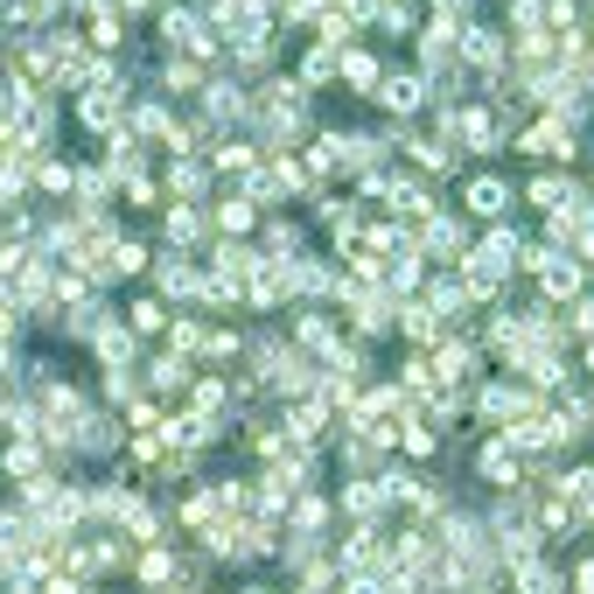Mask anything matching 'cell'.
I'll return each mask as SVG.
<instances>
[{
	"label": "cell",
	"instance_id": "d4e9b609",
	"mask_svg": "<svg viewBox=\"0 0 594 594\" xmlns=\"http://www.w3.org/2000/svg\"><path fill=\"white\" fill-rule=\"evenodd\" d=\"M399 329L412 335V343H441V335H448L441 322H434V308H427V301H412V308H399Z\"/></svg>",
	"mask_w": 594,
	"mask_h": 594
},
{
	"label": "cell",
	"instance_id": "8d00e7d4",
	"mask_svg": "<svg viewBox=\"0 0 594 594\" xmlns=\"http://www.w3.org/2000/svg\"><path fill=\"white\" fill-rule=\"evenodd\" d=\"M518 594H559V574H553V566H538V559H525L518 566Z\"/></svg>",
	"mask_w": 594,
	"mask_h": 594
},
{
	"label": "cell",
	"instance_id": "4dcf8cb0",
	"mask_svg": "<svg viewBox=\"0 0 594 594\" xmlns=\"http://www.w3.org/2000/svg\"><path fill=\"white\" fill-rule=\"evenodd\" d=\"M406 147H412V162H420V168H434V175L461 162V147H455V140H406Z\"/></svg>",
	"mask_w": 594,
	"mask_h": 594
},
{
	"label": "cell",
	"instance_id": "ab89813d",
	"mask_svg": "<svg viewBox=\"0 0 594 594\" xmlns=\"http://www.w3.org/2000/svg\"><path fill=\"white\" fill-rule=\"evenodd\" d=\"M140 581H147V587H168V581H175V553L147 546V559H140Z\"/></svg>",
	"mask_w": 594,
	"mask_h": 594
},
{
	"label": "cell",
	"instance_id": "f5cc1de1",
	"mask_svg": "<svg viewBox=\"0 0 594 594\" xmlns=\"http://www.w3.org/2000/svg\"><path fill=\"white\" fill-rule=\"evenodd\" d=\"M384 29H392V36H412V8H399V0H384Z\"/></svg>",
	"mask_w": 594,
	"mask_h": 594
},
{
	"label": "cell",
	"instance_id": "74e56055",
	"mask_svg": "<svg viewBox=\"0 0 594 594\" xmlns=\"http://www.w3.org/2000/svg\"><path fill=\"white\" fill-rule=\"evenodd\" d=\"M335 64H343V57H335V49H308V64H301V85H329V77H335Z\"/></svg>",
	"mask_w": 594,
	"mask_h": 594
},
{
	"label": "cell",
	"instance_id": "c3c4849f",
	"mask_svg": "<svg viewBox=\"0 0 594 594\" xmlns=\"http://www.w3.org/2000/svg\"><path fill=\"white\" fill-rule=\"evenodd\" d=\"M280 14H288V21H322L329 0H280Z\"/></svg>",
	"mask_w": 594,
	"mask_h": 594
},
{
	"label": "cell",
	"instance_id": "836d02e7",
	"mask_svg": "<svg viewBox=\"0 0 594 594\" xmlns=\"http://www.w3.org/2000/svg\"><path fill=\"white\" fill-rule=\"evenodd\" d=\"M0 461H8V476H21V483H36V476H42V448H36V441H14Z\"/></svg>",
	"mask_w": 594,
	"mask_h": 594
},
{
	"label": "cell",
	"instance_id": "52a82bcc",
	"mask_svg": "<svg viewBox=\"0 0 594 594\" xmlns=\"http://www.w3.org/2000/svg\"><path fill=\"white\" fill-rule=\"evenodd\" d=\"M532 406H538V392H525V384H483V420H518Z\"/></svg>",
	"mask_w": 594,
	"mask_h": 594
},
{
	"label": "cell",
	"instance_id": "e7e4bbea",
	"mask_svg": "<svg viewBox=\"0 0 594 594\" xmlns=\"http://www.w3.org/2000/svg\"><path fill=\"white\" fill-rule=\"evenodd\" d=\"M587 364H594V350H587Z\"/></svg>",
	"mask_w": 594,
	"mask_h": 594
},
{
	"label": "cell",
	"instance_id": "91938a15",
	"mask_svg": "<svg viewBox=\"0 0 594 594\" xmlns=\"http://www.w3.org/2000/svg\"><path fill=\"white\" fill-rule=\"evenodd\" d=\"M434 8H441V21H455L461 8H469V0H434Z\"/></svg>",
	"mask_w": 594,
	"mask_h": 594
},
{
	"label": "cell",
	"instance_id": "8fae6325",
	"mask_svg": "<svg viewBox=\"0 0 594 594\" xmlns=\"http://www.w3.org/2000/svg\"><path fill=\"white\" fill-rule=\"evenodd\" d=\"M427 364H434V384H461V378L476 371V350H469V343H441Z\"/></svg>",
	"mask_w": 594,
	"mask_h": 594
},
{
	"label": "cell",
	"instance_id": "7dc6e473",
	"mask_svg": "<svg viewBox=\"0 0 594 594\" xmlns=\"http://www.w3.org/2000/svg\"><path fill=\"white\" fill-rule=\"evenodd\" d=\"M36 183H42V189H57V196H64V189L77 183V175H70L64 162H36Z\"/></svg>",
	"mask_w": 594,
	"mask_h": 594
},
{
	"label": "cell",
	"instance_id": "6f0895ef",
	"mask_svg": "<svg viewBox=\"0 0 594 594\" xmlns=\"http://www.w3.org/2000/svg\"><path fill=\"white\" fill-rule=\"evenodd\" d=\"M294 594H329V566H315V574H308V581H301Z\"/></svg>",
	"mask_w": 594,
	"mask_h": 594
},
{
	"label": "cell",
	"instance_id": "6125c7cd",
	"mask_svg": "<svg viewBox=\"0 0 594 594\" xmlns=\"http://www.w3.org/2000/svg\"><path fill=\"white\" fill-rule=\"evenodd\" d=\"M126 8H134V14H140V8H162V0H126Z\"/></svg>",
	"mask_w": 594,
	"mask_h": 594
},
{
	"label": "cell",
	"instance_id": "30bf717a",
	"mask_svg": "<svg viewBox=\"0 0 594 594\" xmlns=\"http://www.w3.org/2000/svg\"><path fill=\"white\" fill-rule=\"evenodd\" d=\"M455 57H469V64H504V36L476 21V29H461V36H455Z\"/></svg>",
	"mask_w": 594,
	"mask_h": 594
},
{
	"label": "cell",
	"instance_id": "f546056e",
	"mask_svg": "<svg viewBox=\"0 0 594 594\" xmlns=\"http://www.w3.org/2000/svg\"><path fill=\"white\" fill-rule=\"evenodd\" d=\"M196 238H203V211H196V203H175V211H168V252L196 245Z\"/></svg>",
	"mask_w": 594,
	"mask_h": 594
},
{
	"label": "cell",
	"instance_id": "6da1fadb",
	"mask_svg": "<svg viewBox=\"0 0 594 594\" xmlns=\"http://www.w3.org/2000/svg\"><path fill=\"white\" fill-rule=\"evenodd\" d=\"M252 364H260V378L273 384V392H308V364H301V350H288V343H252Z\"/></svg>",
	"mask_w": 594,
	"mask_h": 594
},
{
	"label": "cell",
	"instance_id": "9a60e30c",
	"mask_svg": "<svg viewBox=\"0 0 594 594\" xmlns=\"http://www.w3.org/2000/svg\"><path fill=\"white\" fill-rule=\"evenodd\" d=\"M168 189L183 196V203H196L203 189H211V168H203V162H189V154H175V162H168Z\"/></svg>",
	"mask_w": 594,
	"mask_h": 594
},
{
	"label": "cell",
	"instance_id": "e0dca14e",
	"mask_svg": "<svg viewBox=\"0 0 594 594\" xmlns=\"http://www.w3.org/2000/svg\"><path fill=\"white\" fill-rule=\"evenodd\" d=\"M427 308H434V322H441V329H455V322H461V308H469V288H461V280H434Z\"/></svg>",
	"mask_w": 594,
	"mask_h": 594
},
{
	"label": "cell",
	"instance_id": "ffe728a7",
	"mask_svg": "<svg viewBox=\"0 0 594 594\" xmlns=\"http://www.w3.org/2000/svg\"><path fill=\"white\" fill-rule=\"evenodd\" d=\"M448 140H461V147H497V119H489V113H455L448 119Z\"/></svg>",
	"mask_w": 594,
	"mask_h": 594
},
{
	"label": "cell",
	"instance_id": "b9f144b4",
	"mask_svg": "<svg viewBox=\"0 0 594 594\" xmlns=\"http://www.w3.org/2000/svg\"><path fill=\"white\" fill-rule=\"evenodd\" d=\"M140 266H147V245L140 238H119L113 245V273H140Z\"/></svg>",
	"mask_w": 594,
	"mask_h": 594
},
{
	"label": "cell",
	"instance_id": "7a4b0ae2",
	"mask_svg": "<svg viewBox=\"0 0 594 594\" xmlns=\"http://www.w3.org/2000/svg\"><path fill=\"white\" fill-rule=\"evenodd\" d=\"M260 119L273 126L280 140H294L301 126H308V91H301V85H266V98H260Z\"/></svg>",
	"mask_w": 594,
	"mask_h": 594
},
{
	"label": "cell",
	"instance_id": "4fadbf2b",
	"mask_svg": "<svg viewBox=\"0 0 594 594\" xmlns=\"http://www.w3.org/2000/svg\"><path fill=\"white\" fill-rule=\"evenodd\" d=\"M162 441L168 448H203V441H217V420H211V412H183V420H168Z\"/></svg>",
	"mask_w": 594,
	"mask_h": 594
},
{
	"label": "cell",
	"instance_id": "9c48e42d",
	"mask_svg": "<svg viewBox=\"0 0 594 594\" xmlns=\"http://www.w3.org/2000/svg\"><path fill=\"white\" fill-rule=\"evenodd\" d=\"M64 448H85V455H106V448H119V420H106V412H85L77 420V434Z\"/></svg>",
	"mask_w": 594,
	"mask_h": 594
},
{
	"label": "cell",
	"instance_id": "11a10c76",
	"mask_svg": "<svg viewBox=\"0 0 594 594\" xmlns=\"http://www.w3.org/2000/svg\"><path fill=\"white\" fill-rule=\"evenodd\" d=\"M566 322H574L581 335H594V301H581V294H574V308H566Z\"/></svg>",
	"mask_w": 594,
	"mask_h": 594
},
{
	"label": "cell",
	"instance_id": "8992f818",
	"mask_svg": "<svg viewBox=\"0 0 594 594\" xmlns=\"http://www.w3.org/2000/svg\"><path fill=\"white\" fill-rule=\"evenodd\" d=\"M154 288H162L168 301H196V294H203V273L183 260V252H162V266H154Z\"/></svg>",
	"mask_w": 594,
	"mask_h": 594
},
{
	"label": "cell",
	"instance_id": "f6af8a7d",
	"mask_svg": "<svg viewBox=\"0 0 594 594\" xmlns=\"http://www.w3.org/2000/svg\"><path fill=\"white\" fill-rule=\"evenodd\" d=\"M8 21H49V0H0Z\"/></svg>",
	"mask_w": 594,
	"mask_h": 594
},
{
	"label": "cell",
	"instance_id": "5b68a950",
	"mask_svg": "<svg viewBox=\"0 0 594 594\" xmlns=\"http://www.w3.org/2000/svg\"><path fill=\"white\" fill-rule=\"evenodd\" d=\"M371 98H378L384 113H420V106H427V77H412V70H384Z\"/></svg>",
	"mask_w": 594,
	"mask_h": 594
},
{
	"label": "cell",
	"instance_id": "bcb514c9",
	"mask_svg": "<svg viewBox=\"0 0 594 594\" xmlns=\"http://www.w3.org/2000/svg\"><path fill=\"white\" fill-rule=\"evenodd\" d=\"M119 29H126V21H119L113 8H98V14H91V42H106V49H113V42H119Z\"/></svg>",
	"mask_w": 594,
	"mask_h": 594
},
{
	"label": "cell",
	"instance_id": "680465c9",
	"mask_svg": "<svg viewBox=\"0 0 594 594\" xmlns=\"http://www.w3.org/2000/svg\"><path fill=\"white\" fill-rule=\"evenodd\" d=\"M8 378H14V357H8V343H0V392H8Z\"/></svg>",
	"mask_w": 594,
	"mask_h": 594
},
{
	"label": "cell",
	"instance_id": "d6986e66",
	"mask_svg": "<svg viewBox=\"0 0 594 594\" xmlns=\"http://www.w3.org/2000/svg\"><path fill=\"white\" fill-rule=\"evenodd\" d=\"M476 469H483V483H497V489H518V455H510L504 441H489V448L476 455Z\"/></svg>",
	"mask_w": 594,
	"mask_h": 594
},
{
	"label": "cell",
	"instance_id": "7c38bea8",
	"mask_svg": "<svg viewBox=\"0 0 594 594\" xmlns=\"http://www.w3.org/2000/svg\"><path fill=\"white\" fill-rule=\"evenodd\" d=\"M455 36H461V21H434V29L420 36V64L427 70H448L455 64Z\"/></svg>",
	"mask_w": 594,
	"mask_h": 594
},
{
	"label": "cell",
	"instance_id": "83f0119b",
	"mask_svg": "<svg viewBox=\"0 0 594 594\" xmlns=\"http://www.w3.org/2000/svg\"><path fill=\"white\" fill-rule=\"evenodd\" d=\"M335 77H343V85H357V91H378V57H364V49H350V57L343 64H335Z\"/></svg>",
	"mask_w": 594,
	"mask_h": 594
},
{
	"label": "cell",
	"instance_id": "94428289",
	"mask_svg": "<svg viewBox=\"0 0 594 594\" xmlns=\"http://www.w3.org/2000/svg\"><path fill=\"white\" fill-rule=\"evenodd\" d=\"M70 8H85V14H98V8H106V0H70Z\"/></svg>",
	"mask_w": 594,
	"mask_h": 594
},
{
	"label": "cell",
	"instance_id": "4316f807",
	"mask_svg": "<svg viewBox=\"0 0 594 594\" xmlns=\"http://www.w3.org/2000/svg\"><path fill=\"white\" fill-rule=\"evenodd\" d=\"M106 168L119 175V183H126V175H140V140L134 134H106Z\"/></svg>",
	"mask_w": 594,
	"mask_h": 594
},
{
	"label": "cell",
	"instance_id": "03108f58",
	"mask_svg": "<svg viewBox=\"0 0 594 594\" xmlns=\"http://www.w3.org/2000/svg\"><path fill=\"white\" fill-rule=\"evenodd\" d=\"M0 42H8V36H0Z\"/></svg>",
	"mask_w": 594,
	"mask_h": 594
},
{
	"label": "cell",
	"instance_id": "681fc988",
	"mask_svg": "<svg viewBox=\"0 0 594 594\" xmlns=\"http://www.w3.org/2000/svg\"><path fill=\"white\" fill-rule=\"evenodd\" d=\"M343 594H392L384 574H343Z\"/></svg>",
	"mask_w": 594,
	"mask_h": 594
},
{
	"label": "cell",
	"instance_id": "ee69618b",
	"mask_svg": "<svg viewBox=\"0 0 594 594\" xmlns=\"http://www.w3.org/2000/svg\"><path fill=\"white\" fill-rule=\"evenodd\" d=\"M211 162H217V168H252V147H245V140H217Z\"/></svg>",
	"mask_w": 594,
	"mask_h": 594
},
{
	"label": "cell",
	"instance_id": "816d5d0a",
	"mask_svg": "<svg viewBox=\"0 0 594 594\" xmlns=\"http://www.w3.org/2000/svg\"><path fill=\"white\" fill-rule=\"evenodd\" d=\"M217 224H224V231H252V203H224Z\"/></svg>",
	"mask_w": 594,
	"mask_h": 594
},
{
	"label": "cell",
	"instance_id": "9f6ffc18",
	"mask_svg": "<svg viewBox=\"0 0 594 594\" xmlns=\"http://www.w3.org/2000/svg\"><path fill=\"white\" fill-rule=\"evenodd\" d=\"M106 392H113V399H134V392H140V384H134V378H126V371H106Z\"/></svg>",
	"mask_w": 594,
	"mask_h": 594
},
{
	"label": "cell",
	"instance_id": "db71d44e",
	"mask_svg": "<svg viewBox=\"0 0 594 594\" xmlns=\"http://www.w3.org/2000/svg\"><path fill=\"white\" fill-rule=\"evenodd\" d=\"M21 91H29V85H21V77H0V119H8V113L21 106Z\"/></svg>",
	"mask_w": 594,
	"mask_h": 594
},
{
	"label": "cell",
	"instance_id": "be15d7a7",
	"mask_svg": "<svg viewBox=\"0 0 594 594\" xmlns=\"http://www.w3.org/2000/svg\"><path fill=\"white\" fill-rule=\"evenodd\" d=\"M245 594H266V587H245Z\"/></svg>",
	"mask_w": 594,
	"mask_h": 594
},
{
	"label": "cell",
	"instance_id": "ac0fdd59",
	"mask_svg": "<svg viewBox=\"0 0 594 594\" xmlns=\"http://www.w3.org/2000/svg\"><path fill=\"white\" fill-rule=\"evenodd\" d=\"M322 427H329V399H301L288 412V441H322Z\"/></svg>",
	"mask_w": 594,
	"mask_h": 594
},
{
	"label": "cell",
	"instance_id": "f35d334b",
	"mask_svg": "<svg viewBox=\"0 0 594 594\" xmlns=\"http://www.w3.org/2000/svg\"><path fill=\"white\" fill-rule=\"evenodd\" d=\"M162 322H168V308H162V301H134V308H126V329H134V335H154Z\"/></svg>",
	"mask_w": 594,
	"mask_h": 594
},
{
	"label": "cell",
	"instance_id": "d590c367",
	"mask_svg": "<svg viewBox=\"0 0 594 594\" xmlns=\"http://www.w3.org/2000/svg\"><path fill=\"white\" fill-rule=\"evenodd\" d=\"M266 252H273V266L301 260V231H294V224H273V231H266Z\"/></svg>",
	"mask_w": 594,
	"mask_h": 594
},
{
	"label": "cell",
	"instance_id": "60d3db41",
	"mask_svg": "<svg viewBox=\"0 0 594 594\" xmlns=\"http://www.w3.org/2000/svg\"><path fill=\"white\" fill-rule=\"evenodd\" d=\"M322 525H329V504H322V497H301V504H294V532H308V538H315Z\"/></svg>",
	"mask_w": 594,
	"mask_h": 594
},
{
	"label": "cell",
	"instance_id": "484cf974",
	"mask_svg": "<svg viewBox=\"0 0 594 594\" xmlns=\"http://www.w3.org/2000/svg\"><path fill=\"white\" fill-rule=\"evenodd\" d=\"M91 343H98V357H106V364L119 371L126 357H134V329H119V322H98V335H91Z\"/></svg>",
	"mask_w": 594,
	"mask_h": 594
},
{
	"label": "cell",
	"instance_id": "ba28073f",
	"mask_svg": "<svg viewBox=\"0 0 594 594\" xmlns=\"http://www.w3.org/2000/svg\"><path fill=\"white\" fill-rule=\"evenodd\" d=\"M538 288H546L553 301H574V294H581V266L553 245V252H546V266H538Z\"/></svg>",
	"mask_w": 594,
	"mask_h": 594
},
{
	"label": "cell",
	"instance_id": "cb8c5ba5",
	"mask_svg": "<svg viewBox=\"0 0 594 594\" xmlns=\"http://www.w3.org/2000/svg\"><path fill=\"white\" fill-rule=\"evenodd\" d=\"M525 154H559V162H566V154H574V134H566L559 119H546V126H532V134H525Z\"/></svg>",
	"mask_w": 594,
	"mask_h": 594
},
{
	"label": "cell",
	"instance_id": "1f68e13d",
	"mask_svg": "<svg viewBox=\"0 0 594 594\" xmlns=\"http://www.w3.org/2000/svg\"><path fill=\"white\" fill-rule=\"evenodd\" d=\"M119 525H126V538H162V510H154V504H140V497H134V504L119 510Z\"/></svg>",
	"mask_w": 594,
	"mask_h": 594
},
{
	"label": "cell",
	"instance_id": "3957f363",
	"mask_svg": "<svg viewBox=\"0 0 594 594\" xmlns=\"http://www.w3.org/2000/svg\"><path fill=\"white\" fill-rule=\"evenodd\" d=\"M119 113H126V85H119V77L106 70V77H98V85L85 91V106H77V119H85L91 134H119Z\"/></svg>",
	"mask_w": 594,
	"mask_h": 594
},
{
	"label": "cell",
	"instance_id": "603a6c76",
	"mask_svg": "<svg viewBox=\"0 0 594 594\" xmlns=\"http://www.w3.org/2000/svg\"><path fill=\"white\" fill-rule=\"evenodd\" d=\"M294 335H301L308 350H322V357L335 350V322L322 315V308H301V315H294Z\"/></svg>",
	"mask_w": 594,
	"mask_h": 594
},
{
	"label": "cell",
	"instance_id": "277c9868",
	"mask_svg": "<svg viewBox=\"0 0 594 594\" xmlns=\"http://www.w3.org/2000/svg\"><path fill=\"white\" fill-rule=\"evenodd\" d=\"M335 566H343V574H378V566H384V532L378 525H357L343 538V553H335Z\"/></svg>",
	"mask_w": 594,
	"mask_h": 594
},
{
	"label": "cell",
	"instance_id": "f1b7e54d",
	"mask_svg": "<svg viewBox=\"0 0 594 594\" xmlns=\"http://www.w3.org/2000/svg\"><path fill=\"white\" fill-rule=\"evenodd\" d=\"M154 392H183V384H189V357L183 350H168V357H154Z\"/></svg>",
	"mask_w": 594,
	"mask_h": 594
},
{
	"label": "cell",
	"instance_id": "e575fe53",
	"mask_svg": "<svg viewBox=\"0 0 594 594\" xmlns=\"http://www.w3.org/2000/svg\"><path fill=\"white\" fill-rule=\"evenodd\" d=\"M168 126H175L168 106H140L134 113V140H168Z\"/></svg>",
	"mask_w": 594,
	"mask_h": 594
},
{
	"label": "cell",
	"instance_id": "7bdbcfd3",
	"mask_svg": "<svg viewBox=\"0 0 594 594\" xmlns=\"http://www.w3.org/2000/svg\"><path fill=\"white\" fill-rule=\"evenodd\" d=\"M315 36H322V49H335V57H343V42H350V21H343V14H322V21H315Z\"/></svg>",
	"mask_w": 594,
	"mask_h": 594
},
{
	"label": "cell",
	"instance_id": "44dd1931",
	"mask_svg": "<svg viewBox=\"0 0 594 594\" xmlns=\"http://www.w3.org/2000/svg\"><path fill=\"white\" fill-rule=\"evenodd\" d=\"M469 211H476V217H504V211H510V183H497V175H476V183H469Z\"/></svg>",
	"mask_w": 594,
	"mask_h": 594
},
{
	"label": "cell",
	"instance_id": "7402d4cb",
	"mask_svg": "<svg viewBox=\"0 0 594 594\" xmlns=\"http://www.w3.org/2000/svg\"><path fill=\"white\" fill-rule=\"evenodd\" d=\"M384 504H392V497H384V483H378V476H364V483H350V489H343V510H350V518H378Z\"/></svg>",
	"mask_w": 594,
	"mask_h": 594
},
{
	"label": "cell",
	"instance_id": "d6a6232c",
	"mask_svg": "<svg viewBox=\"0 0 594 594\" xmlns=\"http://www.w3.org/2000/svg\"><path fill=\"white\" fill-rule=\"evenodd\" d=\"M162 85H168V91H203V64H196V57H168V64H162Z\"/></svg>",
	"mask_w": 594,
	"mask_h": 594
},
{
	"label": "cell",
	"instance_id": "2e32d148",
	"mask_svg": "<svg viewBox=\"0 0 594 594\" xmlns=\"http://www.w3.org/2000/svg\"><path fill=\"white\" fill-rule=\"evenodd\" d=\"M203 113H211L217 126L245 113V85H231V77H217V85H203Z\"/></svg>",
	"mask_w": 594,
	"mask_h": 594
},
{
	"label": "cell",
	"instance_id": "f907efd6",
	"mask_svg": "<svg viewBox=\"0 0 594 594\" xmlns=\"http://www.w3.org/2000/svg\"><path fill=\"white\" fill-rule=\"evenodd\" d=\"M335 14H343V21H378V14H384V0H343Z\"/></svg>",
	"mask_w": 594,
	"mask_h": 594
},
{
	"label": "cell",
	"instance_id": "5bb4252c",
	"mask_svg": "<svg viewBox=\"0 0 594 594\" xmlns=\"http://www.w3.org/2000/svg\"><path fill=\"white\" fill-rule=\"evenodd\" d=\"M420 245L434 252V260H455V252L469 245V231H461L455 217H427V231H420Z\"/></svg>",
	"mask_w": 594,
	"mask_h": 594
}]
</instances>
